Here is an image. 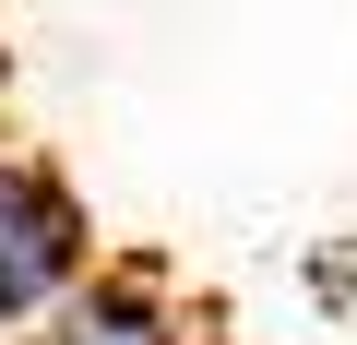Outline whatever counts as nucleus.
Listing matches in <instances>:
<instances>
[{"label": "nucleus", "instance_id": "1", "mask_svg": "<svg viewBox=\"0 0 357 345\" xmlns=\"http://www.w3.org/2000/svg\"><path fill=\"white\" fill-rule=\"evenodd\" d=\"M96 274V215L48 155L0 143V333H24L60 286Z\"/></svg>", "mask_w": 357, "mask_h": 345}, {"label": "nucleus", "instance_id": "2", "mask_svg": "<svg viewBox=\"0 0 357 345\" xmlns=\"http://www.w3.org/2000/svg\"><path fill=\"white\" fill-rule=\"evenodd\" d=\"M13 345H215V333H203V309L178 298L155 262H96V274L60 286Z\"/></svg>", "mask_w": 357, "mask_h": 345}]
</instances>
